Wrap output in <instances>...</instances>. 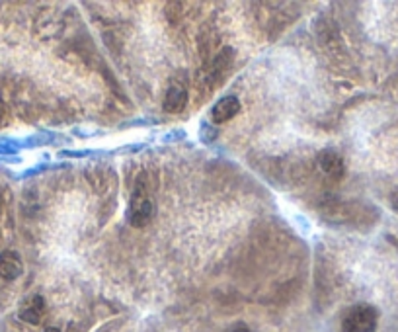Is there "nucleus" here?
<instances>
[{"label": "nucleus", "instance_id": "7", "mask_svg": "<svg viewBox=\"0 0 398 332\" xmlns=\"http://www.w3.org/2000/svg\"><path fill=\"white\" fill-rule=\"evenodd\" d=\"M186 102H188V92H186V88H182V86H172V88H168L166 96H164V110L170 112V114H180L182 110L186 108Z\"/></svg>", "mask_w": 398, "mask_h": 332}, {"label": "nucleus", "instance_id": "4", "mask_svg": "<svg viewBox=\"0 0 398 332\" xmlns=\"http://www.w3.org/2000/svg\"><path fill=\"white\" fill-rule=\"evenodd\" d=\"M45 311H47L45 299L41 295H31V297H28L24 303L20 305L18 317L24 323L39 324L43 321V317H45Z\"/></svg>", "mask_w": 398, "mask_h": 332}, {"label": "nucleus", "instance_id": "1", "mask_svg": "<svg viewBox=\"0 0 398 332\" xmlns=\"http://www.w3.org/2000/svg\"><path fill=\"white\" fill-rule=\"evenodd\" d=\"M379 324V311L369 303H358L348 309L341 319L344 332H375Z\"/></svg>", "mask_w": 398, "mask_h": 332}, {"label": "nucleus", "instance_id": "9", "mask_svg": "<svg viewBox=\"0 0 398 332\" xmlns=\"http://www.w3.org/2000/svg\"><path fill=\"white\" fill-rule=\"evenodd\" d=\"M43 332H61V331H59V329H53V326H51V329H45V331H43Z\"/></svg>", "mask_w": 398, "mask_h": 332}, {"label": "nucleus", "instance_id": "3", "mask_svg": "<svg viewBox=\"0 0 398 332\" xmlns=\"http://www.w3.org/2000/svg\"><path fill=\"white\" fill-rule=\"evenodd\" d=\"M316 166H318V171L326 174V176H330L334 180H338L344 176V172H346V164H344V159H341L340 152L332 151V149H326V151L318 152V157H316Z\"/></svg>", "mask_w": 398, "mask_h": 332}, {"label": "nucleus", "instance_id": "5", "mask_svg": "<svg viewBox=\"0 0 398 332\" xmlns=\"http://www.w3.org/2000/svg\"><path fill=\"white\" fill-rule=\"evenodd\" d=\"M238 112H240V100L237 96H223L211 108V120H213V124H225L235 115H238Z\"/></svg>", "mask_w": 398, "mask_h": 332}, {"label": "nucleus", "instance_id": "8", "mask_svg": "<svg viewBox=\"0 0 398 332\" xmlns=\"http://www.w3.org/2000/svg\"><path fill=\"white\" fill-rule=\"evenodd\" d=\"M228 332H252L248 326H244V324H238V326H235V329H230Z\"/></svg>", "mask_w": 398, "mask_h": 332}, {"label": "nucleus", "instance_id": "6", "mask_svg": "<svg viewBox=\"0 0 398 332\" xmlns=\"http://www.w3.org/2000/svg\"><path fill=\"white\" fill-rule=\"evenodd\" d=\"M24 272V264H22V258L14 252V250H4L0 252V277L4 280H18L20 275Z\"/></svg>", "mask_w": 398, "mask_h": 332}, {"label": "nucleus", "instance_id": "2", "mask_svg": "<svg viewBox=\"0 0 398 332\" xmlns=\"http://www.w3.org/2000/svg\"><path fill=\"white\" fill-rule=\"evenodd\" d=\"M154 213V205L149 196V192L145 190V186H137L133 192L129 205H127V221L133 227H145L149 225Z\"/></svg>", "mask_w": 398, "mask_h": 332}]
</instances>
